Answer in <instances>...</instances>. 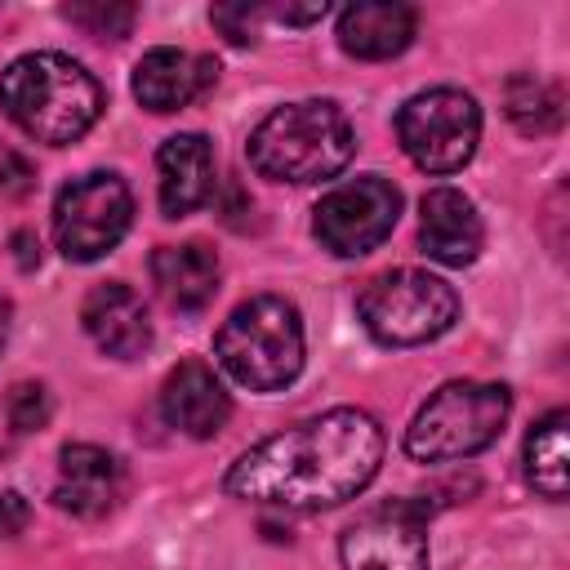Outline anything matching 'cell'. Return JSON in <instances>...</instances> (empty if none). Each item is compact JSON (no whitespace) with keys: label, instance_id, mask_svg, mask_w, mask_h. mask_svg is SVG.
I'll use <instances>...</instances> for the list:
<instances>
[{"label":"cell","instance_id":"cell-1","mask_svg":"<svg viewBox=\"0 0 570 570\" xmlns=\"http://www.w3.org/2000/svg\"><path fill=\"white\" fill-rule=\"evenodd\" d=\"M383 445L387 441L374 414L356 405H338L245 450L227 468L223 485L232 499L245 503L321 512L356 499L379 476Z\"/></svg>","mask_w":570,"mask_h":570},{"label":"cell","instance_id":"cell-2","mask_svg":"<svg viewBox=\"0 0 570 570\" xmlns=\"http://www.w3.org/2000/svg\"><path fill=\"white\" fill-rule=\"evenodd\" d=\"M0 107L27 138L67 147L102 116V85L76 58L40 49L0 71Z\"/></svg>","mask_w":570,"mask_h":570},{"label":"cell","instance_id":"cell-3","mask_svg":"<svg viewBox=\"0 0 570 570\" xmlns=\"http://www.w3.org/2000/svg\"><path fill=\"white\" fill-rule=\"evenodd\" d=\"M356 151L352 120L330 98H303L267 111L249 134V165L272 183L334 178Z\"/></svg>","mask_w":570,"mask_h":570},{"label":"cell","instance_id":"cell-4","mask_svg":"<svg viewBox=\"0 0 570 570\" xmlns=\"http://www.w3.org/2000/svg\"><path fill=\"white\" fill-rule=\"evenodd\" d=\"M218 365L249 392H276L303 370V316L281 294H258L232 307L214 334Z\"/></svg>","mask_w":570,"mask_h":570},{"label":"cell","instance_id":"cell-5","mask_svg":"<svg viewBox=\"0 0 570 570\" xmlns=\"http://www.w3.org/2000/svg\"><path fill=\"white\" fill-rule=\"evenodd\" d=\"M512 392L503 383L454 379L436 387L405 428V454L414 463H454L481 454L508 423Z\"/></svg>","mask_w":570,"mask_h":570},{"label":"cell","instance_id":"cell-6","mask_svg":"<svg viewBox=\"0 0 570 570\" xmlns=\"http://www.w3.org/2000/svg\"><path fill=\"white\" fill-rule=\"evenodd\" d=\"M356 312L370 338H379L383 347H414L441 338L459 321V294L432 272L396 267L379 272L361 289Z\"/></svg>","mask_w":570,"mask_h":570},{"label":"cell","instance_id":"cell-7","mask_svg":"<svg viewBox=\"0 0 570 570\" xmlns=\"http://www.w3.org/2000/svg\"><path fill=\"white\" fill-rule=\"evenodd\" d=\"M396 138L405 156L428 174H454L476 156L481 142V107L472 94L436 85L414 94L396 111Z\"/></svg>","mask_w":570,"mask_h":570},{"label":"cell","instance_id":"cell-8","mask_svg":"<svg viewBox=\"0 0 570 570\" xmlns=\"http://www.w3.org/2000/svg\"><path fill=\"white\" fill-rule=\"evenodd\" d=\"M134 223V196L120 174L94 169L71 178L53 200V240L71 263H94L120 245Z\"/></svg>","mask_w":570,"mask_h":570},{"label":"cell","instance_id":"cell-9","mask_svg":"<svg viewBox=\"0 0 570 570\" xmlns=\"http://www.w3.org/2000/svg\"><path fill=\"white\" fill-rule=\"evenodd\" d=\"M396 218H401V191L379 174H361L321 196L312 232L330 254L361 258L392 236Z\"/></svg>","mask_w":570,"mask_h":570},{"label":"cell","instance_id":"cell-10","mask_svg":"<svg viewBox=\"0 0 570 570\" xmlns=\"http://www.w3.org/2000/svg\"><path fill=\"white\" fill-rule=\"evenodd\" d=\"M343 570H428V508L387 499L361 512L338 539Z\"/></svg>","mask_w":570,"mask_h":570},{"label":"cell","instance_id":"cell-11","mask_svg":"<svg viewBox=\"0 0 570 570\" xmlns=\"http://www.w3.org/2000/svg\"><path fill=\"white\" fill-rule=\"evenodd\" d=\"M120 494H125V468L111 450L89 445V441L62 445L58 481H53V499L62 512L80 521H98L120 503Z\"/></svg>","mask_w":570,"mask_h":570},{"label":"cell","instance_id":"cell-12","mask_svg":"<svg viewBox=\"0 0 570 570\" xmlns=\"http://www.w3.org/2000/svg\"><path fill=\"white\" fill-rule=\"evenodd\" d=\"M80 325L107 356H120V361H134L151 347V312L142 294L129 289L125 281L94 285L80 303Z\"/></svg>","mask_w":570,"mask_h":570},{"label":"cell","instance_id":"cell-13","mask_svg":"<svg viewBox=\"0 0 570 570\" xmlns=\"http://www.w3.org/2000/svg\"><path fill=\"white\" fill-rule=\"evenodd\" d=\"M160 414L169 428L209 441L223 432L227 414H232V396L223 387V379L214 374V365L205 361H183L169 370L165 387H160Z\"/></svg>","mask_w":570,"mask_h":570},{"label":"cell","instance_id":"cell-14","mask_svg":"<svg viewBox=\"0 0 570 570\" xmlns=\"http://www.w3.org/2000/svg\"><path fill=\"white\" fill-rule=\"evenodd\" d=\"M481 214L459 187H432L419 205V245L441 267H468L481 254Z\"/></svg>","mask_w":570,"mask_h":570},{"label":"cell","instance_id":"cell-15","mask_svg":"<svg viewBox=\"0 0 570 570\" xmlns=\"http://www.w3.org/2000/svg\"><path fill=\"white\" fill-rule=\"evenodd\" d=\"M218 76V62L214 58H196L187 49H147L134 67V98L147 107V111H183L191 98H200Z\"/></svg>","mask_w":570,"mask_h":570},{"label":"cell","instance_id":"cell-16","mask_svg":"<svg viewBox=\"0 0 570 570\" xmlns=\"http://www.w3.org/2000/svg\"><path fill=\"white\" fill-rule=\"evenodd\" d=\"M156 191L165 218H187L214 196V147L205 134H174L160 142Z\"/></svg>","mask_w":570,"mask_h":570},{"label":"cell","instance_id":"cell-17","mask_svg":"<svg viewBox=\"0 0 570 570\" xmlns=\"http://www.w3.org/2000/svg\"><path fill=\"white\" fill-rule=\"evenodd\" d=\"M414 9L396 4V0H370V4H352L338 13V45L343 53L361 58V62H383L396 58L410 40H414Z\"/></svg>","mask_w":570,"mask_h":570},{"label":"cell","instance_id":"cell-18","mask_svg":"<svg viewBox=\"0 0 570 570\" xmlns=\"http://www.w3.org/2000/svg\"><path fill=\"white\" fill-rule=\"evenodd\" d=\"M151 285L178 312H200L218 294V254L200 240L160 245L151 254Z\"/></svg>","mask_w":570,"mask_h":570},{"label":"cell","instance_id":"cell-19","mask_svg":"<svg viewBox=\"0 0 570 570\" xmlns=\"http://www.w3.org/2000/svg\"><path fill=\"white\" fill-rule=\"evenodd\" d=\"M566 428H570V414H566V410H552V414H543V419L525 432V450H521L525 481H530L543 499H566V485H570V445H566Z\"/></svg>","mask_w":570,"mask_h":570},{"label":"cell","instance_id":"cell-20","mask_svg":"<svg viewBox=\"0 0 570 570\" xmlns=\"http://www.w3.org/2000/svg\"><path fill=\"white\" fill-rule=\"evenodd\" d=\"M503 111L521 134H552L566 116V98L539 76H512L503 89Z\"/></svg>","mask_w":570,"mask_h":570},{"label":"cell","instance_id":"cell-21","mask_svg":"<svg viewBox=\"0 0 570 570\" xmlns=\"http://www.w3.org/2000/svg\"><path fill=\"white\" fill-rule=\"evenodd\" d=\"M62 18L76 22L94 40H125L134 31L138 9L134 4H120V0H85V4H67Z\"/></svg>","mask_w":570,"mask_h":570},{"label":"cell","instance_id":"cell-22","mask_svg":"<svg viewBox=\"0 0 570 570\" xmlns=\"http://www.w3.org/2000/svg\"><path fill=\"white\" fill-rule=\"evenodd\" d=\"M9 423H13V432H40L49 423V392L40 383H13L9 387Z\"/></svg>","mask_w":570,"mask_h":570},{"label":"cell","instance_id":"cell-23","mask_svg":"<svg viewBox=\"0 0 570 570\" xmlns=\"http://www.w3.org/2000/svg\"><path fill=\"white\" fill-rule=\"evenodd\" d=\"M209 18L232 45H249L258 36V4H218Z\"/></svg>","mask_w":570,"mask_h":570},{"label":"cell","instance_id":"cell-24","mask_svg":"<svg viewBox=\"0 0 570 570\" xmlns=\"http://www.w3.org/2000/svg\"><path fill=\"white\" fill-rule=\"evenodd\" d=\"M27 521H31L27 499H22L18 490H0V539L22 534V530H27Z\"/></svg>","mask_w":570,"mask_h":570},{"label":"cell","instance_id":"cell-25","mask_svg":"<svg viewBox=\"0 0 570 570\" xmlns=\"http://www.w3.org/2000/svg\"><path fill=\"white\" fill-rule=\"evenodd\" d=\"M13 249H18V267H22V272H31V267L40 263V240H36L31 232H18V236H13Z\"/></svg>","mask_w":570,"mask_h":570},{"label":"cell","instance_id":"cell-26","mask_svg":"<svg viewBox=\"0 0 570 570\" xmlns=\"http://www.w3.org/2000/svg\"><path fill=\"white\" fill-rule=\"evenodd\" d=\"M9 325H13V307H9V298L0 294V352H4V343H9Z\"/></svg>","mask_w":570,"mask_h":570}]
</instances>
